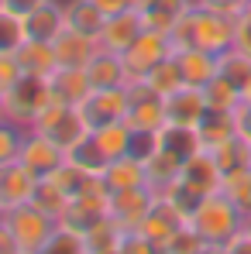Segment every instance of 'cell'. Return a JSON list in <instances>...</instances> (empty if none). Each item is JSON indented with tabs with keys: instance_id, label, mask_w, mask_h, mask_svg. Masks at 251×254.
Returning a JSON list of instances; mask_svg holds the SVG:
<instances>
[{
	"instance_id": "3957f363",
	"label": "cell",
	"mask_w": 251,
	"mask_h": 254,
	"mask_svg": "<svg viewBox=\"0 0 251 254\" xmlns=\"http://www.w3.org/2000/svg\"><path fill=\"white\" fill-rule=\"evenodd\" d=\"M3 227L10 230V241H14L17 254H38L48 244V237L55 234L59 220L35 203H24V206H14V210L3 213Z\"/></svg>"
},
{
	"instance_id": "681fc988",
	"label": "cell",
	"mask_w": 251,
	"mask_h": 254,
	"mask_svg": "<svg viewBox=\"0 0 251 254\" xmlns=\"http://www.w3.org/2000/svg\"><path fill=\"white\" fill-rule=\"evenodd\" d=\"M0 121H3V96H0Z\"/></svg>"
},
{
	"instance_id": "9a60e30c",
	"label": "cell",
	"mask_w": 251,
	"mask_h": 254,
	"mask_svg": "<svg viewBox=\"0 0 251 254\" xmlns=\"http://www.w3.org/2000/svg\"><path fill=\"white\" fill-rule=\"evenodd\" d=\"M166 114H168V124L172 127H193L203 121L207 114V100H203V89L196 86H182L175 89L172 96H166Z\"/></svg>"
},
{
	"instance_id": "836d02e7",
	"label": "cell",
	"mask_w": 251,
	"mask_h": 254,
	"mask_svg": "<svg viewBox=\"0 0 251 254\" xmlns=\"http://www.w3.org/2000/svg\"><path fill=\"white\" fill-rule=\"evenodd\" d=\"M38 254H86L83 234H76V230H69V227H55V234L48 237V244H45Z\"/></svg>"
},
{
	"instance_id": "60d3db41",
	"label": "cell",
	"mask_w": 251,
	"mask_h": 254,
	"mask_svg": "<svg viewBox=\"0 0 251 254\" xmlns=\"http://www.w3.org/2000/svg\"><path fill=\"white\" fill-rule=\"evenodd\" d=\"M42 3H48V0H3V10L14 14V17H28V14L38 10Z\"/></svg>"
},
{
	"instance_id": "7bdbcfd3",
	"label": "cell",
	"mask_w": 251,
	"mask_h": 254,
	"mask_svg": "<svg viewBox=\"0 0 251 254\" xmlns=\"http://www.w3.org/2000/svg\"><path fill=\"white\" fill-rule=\"evenodd\" d=\"M224 248H227V254H251V230L245 227V230H241V234H234Z\"/></svg>"
},
{
	"instance_id": "5b68a950",
	"label": "cell",
	"mask_w": 251,
	"mask_h": 254,
	"mask_svg": "<svg viewBox=\"0 0 251 254\" xmlns=\"http://www.w3.org/2000/svg\"><path fill=\"white\" fill-rule=\"evenodd\" d=\"M48 103H52L48 79L24 76V79L14 86L10 93H3V117H7V121H14L17 127H31V124H35V117L42 114Z\"/></svg>"
},
{
	"instance_id": "1f68e13d",
	"label": "cell",
	"mask_w": 251,
	"mask_h": 254,
	"mask_svg": "<svg viewBox=\"0 0 251 254\" xmlns=\"http://www.w3.org/2000/svg\"><path fill=\"white\" fill-rule=\"evenodd\" d=\"M217 76L231 79L234 86H245L251 79V59L245 55V52H238V48L224 52V55H220V69H217Z\"/></svg>"
},
{
	"instance_id": "816d5d0a",
	"label": "cell",
	"mask_w": 251,
	"mask_h": 254,
	"mask_svg": "<svg viewBox=\"0 0 251 254\" xmlns=\"http://www.w3.org/2000/svg\"><path fill=\"white\" fill-rule=\"evenodd\" d=\"M248 165H251V155H248Z\"/></svg>"
},
{
	"instance_id": "52a82bcc",
	"label": "cell",
	"mask_w": 251,
	"mask_h": 254,
	"mask_svg": "<svg viewBox=\"0 0 251 254\" xmlns=\"http://www.w3.org/2000/svg\"><path fill=\"white\" fill-rule=\"evenodd\" d=\"M166 55H172L168 38L162 31H148V28H145V31L131 42V48L121 52V62H124V72H127V86L145 83V76H148Z\"/></svg>"
},
{
	"instance_id": "ab89813d",
	"label": "cell",
	"mask_w": 251,
	"mask_h": 254,
	"mask_svg": "<svg viewBox=\"0 0 251 254\" xmlns=\"http://www.w3.org/2000/svg\"><path fill=\"white\" fill-rule=\"evenodd\" d=\"M248 0H193V7H210V10H224V14H241V7H245Z\"/></svg>"
},
{
	"instance_id": "74e56055",
	"label": "cell",
	"mask_w": 251,
	"mask_h": 254,
	"mask_svg": "<svg viewBox=\"0 0 251 254\" xmlns=\"http://www.w3.org/2000/svg\"><path fill=\"white\" fill-rule=\"evenodd\" d=\"M121 254H162L159 244H152L145 234H138V230H127L124 244H121Z\"/></svg>"
},
{
	"instance_id": "7a4b0ae2",
	"label": "cell",
	"mask_w": 251,
	"mask_h": 254,
	"mask_svg": "<svg viewBox=\"0 0 251 254\" xmlns=\"http://www.w3.org/2000/svg\"><path fill=\"white\" fill-rule=\"evenodd\" d=\"M245 213L238 210L224 192H210L196 203V210L189 213V227L207 241V244H227L234 234L245 230Z\"/></svg>"
},
{
	"instance_id": "2e32d148",
	"label": "cell",
	"mask_w": 251,
	"mask_h": 254,
	"mask_svg": "<svg viewBox=\"0 0 251 254\" xmlns=\"http://www.w3.org/2000/svg\"><path fill=\"white\" fill-rule=\"evenodd\" d=\"M182 155H175L172 148H155L148 158H145V175H148V189L155 192V196H162L168 186L179 179V172H182Z\"/></svg>"
},
{
	"instance_id": "83f0119b",
	"label": "cell",
	"mask_w": 251,
	"mask_h": 254,
	"mask_svg": "<svg viewBox=\"0 0 251 254\" xmlns=\"http://www.w3.org/2000/svg\"><path fill=\"white\" fill-rule=\"evenodd\" d=\"M66 162H69L73 169H80L83 175H103V169H107V155L100 151V144H96L93 134H86L83 141H76V144L66 151Z\"/></svg>"
},
{
	"instance_id": "9c48e42d",
	"label": "cell",
	"mask_w": 251,
	"mask_h": 254,
	"mask_svg": "<svg viewBox=\"0 0 251 254\" xmlns=\"http://www.w3.org/2000/svg\"><path fill=\"white\" fill-rule=\"evenodd\" d=\"M127 107H131V89L127 86H107V89H89V96L80 103V114H83L86 127L93 130V127L124 121Z\"/></svg>"
},
{
	"instance_id": "ba28073f",
	"label": "cell",
	"mask_w": 251,
	"mask_h": 254,
	"mask_svg": "<svg viewBox=\"0 0 251 254\" xmlns=\"http://www.w3.org/2000/svg\"><path fill=\"white\" fill-rule=\"evenodd\" d=\"M131 89V107H127V127L134 134H159L168 124L166 114V96H159L155 89H148L145 83L127 86Z\"/></svg>"
},
{
	"instance_id": "484cf974",
	"label": "cell",
	"mask_w": 251,
	"mask_h": 254,
	"mask_svg": "<svg viewBox=\"0 0 251 254\" xmlns=\"http://www.w3.org/2000/svg\"><path fill=\"white\" fill-rule=\"evenodd\" d=\"M124 237H127L124 227L114 223L110 216H103L100 223H93L83 234V248H86V254H121Z\"/></svg>"
},
{
	"instance_id": "f907efd6",
	"label": "cell",
	"mask_w": 251,
	"mask_h": 254,
	"mask_svg": "<svg viewBox=\"0 0 251 254\" xmlns=\"http://www.w3.org/2000/svg\"><path fill=\"white\" fill-rule=\"evenodd\" d=\"M0 10H3V0H0Z\"/></svg>"
},
{
	"instance_id": "30bf717a",
	"label": "cell",
	"mask_w": 251,
	"mask_h": 254,
	"mask_svg": "<svg viewBox=\"0 0 251 254\" xmlns=\"http://www.w3.org/2000/svg\"><path fill=\"white\" fill-rule=\"evenodd\" d=\"M189 223V216L179 210L168 196H155V203H152V210L145 213V220L138 223V234H145L152 244H159V248H166L168 241L182 230Z\"/></svg>"
},
{
	"instance_id": "c3c4849f",
	"label": "cell",
	"mask_w": 251,
	"mask_h": 254,
	"mask_svg": "<svg viewBox=\"0 0 251 254\" xmlns=\"http://www.w3.org/2000/svg\"><path fill=\"white\" fill-rule=\"evenodd\" d=\"M127 3H131V7H134V10H145V7H148V3H152V0H127Z\"/></svg>"
},
{
	"instance_id": "4dcf8cb0",
	"label": "cell",
	"mask_w": 251,
	"mask_h": 254,
	"mask_svg": "<svg viewBox=\"0 0 251 254\" xmlns=\"http://www.w3.org/2000/svg\"><path fill=\"white\" fill-rule=\"evenodd\" d=\"M203 100H207V110H238L241 107V86H234L224 76H213L203 86Z\"/></svg>"
},
{
	"instance_id": "e0dca14e",
	"label": "cell",
	"mask_w": 251,
	"mask_h": 254,
	"mask_svg": "<svg viewBox=\"0 0 251 254\" xmlns=\"http://www.w3.org/2000/svg\"><path fill=\"white\" fill-rule=\"evenodd\" d=\"M175 59H179V69H182L186 86H196V89H203L217 76V69H220V55H213L207 48H196V45L175 52Z\"/></svg>"
},
{
	"instance_id": "8fae6325",
	"label": "cell",
	"mask_w": 251,
	"mask_h": 254,
	"mask_svg": "<svg viewBox=\"0 0 251 254\" xmlns=\"http://www.w3.org/2000/svg\"><path fill=\"white\" fill-rule=\"evenodd\" d=\"M155 192L148 186H134V189H110L107 192V216L114 223H121L124 230H138V223L145 220V213L152 210Z\"/></svg>"
},
{
	"instance_id": "4316f807",
	"label": "cell",
	"mask_w": 251,
	"mask_h": 254,
	"mask_svg": "<svg viewBox=\"0 0 251 254\" xmlns=\"http://www.w3.org/2000/svg\"><path fill=\"white\" fill-rule=\"evenodd\" d=\"M89 134L96 137L100 151L107 155V162H114V158H124V155H131V144H134V130L127 127V121H114V124L93 127Z\"/></svg>"
},
{
	"instance_id": "ffe728a7",
	"label": "cell",
	"mask_w": 251,
	"mask_h": 254,
	"mask_svg": "<svg viewBox=\"0 0 251 254\" xmlns=\"http://www.w3.org/2000/svg\"><path fill=\"white\" fill-rule=\"evenodd\" d=\"M48 89H52V100L69 103V107H80L86 96H89L93 86L86 79V69H66V65H59L48 76Z\"/></svg>"
},
{
	"instance_id": "e575fe53",
	"label": "cell",
	"mask_w": 251,
	"mask_h": 254,
	"mask_svg": "<svg viewBox=\"0 0 251 254\" xmlns=\"http://www.w3.org/2000/svg\"><path fill=\"white\" fill-rule=\"evenodd\" d=\"M24 130H28V127H17L14 121H7V117L0 121V165L17 158L21 141H24Z\"/></svg>"
},
{
	"instance_id": "7c38bea8",
	"label": "cell",
	"mask_w": 251,
	"mask_h": 254,
	"mask_svg": "<svg viewBox=\"0 0 251 254\" xmlns=\"http://www.w3.org/2000/svg\"><path fill=\"white\" fill-rule=\"evenodd\" d=\"M38 175L28 169V165H21L17 158L14 162H3L0 165V210H14V206H24V203H31L35 199V192H38Z\"/></svg>"
},
{
	"instance_id": "7dc6e473",
	"label": "cell",
	"mask_w": 251,
	"mask_h": 254,
	"mask_svg": "<svg viewBox=\"0 0 251 254\" xmlns=\"http://www.w3.org/2000/svg\"><path fill=\"white\" fill-rule=\"evenodd\" d=\"M241 103H251V79L241 86Z\"/></svg>"
},
{
	"instance_id": "d4e9b609",
	"label": "cell",
	"mask_w": 251,
	"mask_h": 254,
	"mask_svg": "<svg viewBox=\"0 0 251 254\" xmlns=\"http://www.w3.org/2000/svg\"><path fill=\"white\" fill-rule=\"evenodd\" d=\"M196 137H200V148H217V144L238 137L234 110H207L203 121L196 124Z\"/></svg>"
},
{
	"instance_id": "6da1fadb",
	"label": "cell",
	"mask_w": 251,
	"mask_h": 254,
	"mask_svg": "<svg viewBox=\"0 0 251 254\" xmlns=\"http://www.w3.org/2000/svg\"><path fill=\"white\" fill-rule=\"evenodd\" d=\"M172 52H182V48H207L213 55H224L234 48L238 38V17L234 14H224V10H210V7H189L166 35Z\"/></svg>"
},
{
	"instance_id": "d6a6232c",
	"label": "cell",
	"mask_w": 251,
	"mask_h": 254,
	"mask_svg": "<svg viewBox=\"0 0 251 254\" xmlns=\"http://www.w3.org/2000/svg\"><path fill=\"white\" fill-rule=\"evenodd\" d=\"M24 45V21L0 10V55H14Z\"/></svg>"
},
{
	"instance_id": "f1b7e54d",
	"label": "cell",
	"mask_w": 251,
	"mask_h": 254,
	"mask_svg": "<svg viewBox=\"0 0 251 254\" xmlns=\"http://www.w3.org/2000/svg\"><path fill=\"white\" fill-rule=\"evenodd\" d=\"M220 192L245 213V216H251V165H238V169L224 172Z\"/></svg>"
},
{
	"instance_id": "f546056e",
	"label": "cell",
	"mask_w": 251,
	"mask_h": 254,
	"mask_svg": "<svg viewBox=\"0 0 251 254\" xmlns=\"http://www.w3.org/2000/svg\"><path fill=\"white\" fill-rule=\"evenodd\" d=\"M145 86H148V89H155L159 96H172L175 89H182V86H186L175 52H172V55H166V59H162V62H159V65L145 76Z\"/></svg>"
},
{
	"instance_id": "d6986e66",
	"label": "cell",
	"mask_w": 251,
	"mask_h": 254,
	"mask_svg": "<svg viewBox=\"0 0 251 254\" xmlns=\"http://www.w3.org/2000/svg\"><path fill=\"white\" fill-rule=\"evenodd\" d=\"M59 7H62V17H66V28H69V31L86 35V38H100L107 14H103L93 0H62Z\"/></svg>"
},
{
	"instance_id": "7402d4cb",
	"label": "cell",
	"mask_w": 251,
	"mask_h": 254,
	"mask_svg": "<svg viewBox=\"0 0 251 254\" xmlns=\"http://www.w3.org/2000/svg\"><path fill=\"white\" fill-rule=\"evenodd\" d=\"M14 55H17V62H21V72H24V76L48 79V76L59 69L52 42H35V38H24V45H21Z\"/></svg>"
},
{
	"instance_id": "d590c367",
	"label": "cell",
	"mask_w": 251,
	"mask_h": 254,
	"mask_svg": "<svg viewBox=\"0 0 251 254\" xmlns=\"http://www.w3.org/2000/svg\"><path fill=\"white\" fill-rule=\"evenodd\" d=\"M203 244H207V241H203V237H200V234L186 223V227H182V230L168 241L166 248H162V254H200V248H203Z\"/></svg>"
},
{
	"instance_id": "5bb4252c",
	"label": "cell",
	"mask_w": 251,
	"mask_h": 254,
	"mask_svg": "<svg viewBox=\"0 0 251 254\" xmlns=\"http://www.w3.org/2000/svg\"><path fill=\"white\" fill-rule=\"evenodd\" d=\"M145 31V24H141V14L134 10V7H127V10H121V14H110L107 21H103V31H100V48L103 52H127L131 48V42L138 38Z\"/></svg>"
},
{
	"instance_id": "277c9868",
	"label": "cell",
	"mask_w": 251,
	"mask_h": 254,
	"mask_svg": "<svg viewBox=\"0 0 251 254\" xmlns=\"http://www.w3.org/2000/svg\"><path fill=\"white\" fill-rule=\"evenodd\" d=\"M31 130H38V134H45V137H52L62 151H69L76 141H83L86 134H89L83 114H80V107H69V103H59V100H52L42 114L35 117Z\"/></svg>"
},
{
	"instance_id": "bcb514c9",
	"label": "cell",
	"mask_w": 251,
	"mask_h": 254,
	"mask_svg": "<svg viewBox=\"0 0 251 254\" xmlns=\"http://www.w3.org/2000/svg\"><path fill=\"white\" fill-rule=\"evenodd\" d=\"M200 254H227V248H224V244H203Z\"/></svg>"
},
{
	"instance_id": "ee69618b",
	"label": "cell",
	"mask_w": 251,
	"mask_h": 254,
	"mask_svg": "<svg viewBox=\"0 0 251 254\" xmlns=\"http://www.w3.org/2000/svg\"><path fill=\"white\" fill-rule=\"evenodd\" d=\"M93 3H96L107 17H110V14H121V10H127V7H131L127 0H93Z\"/></svg>"
},
{
	"instance_id": "8d00e7d4",
	"label": "cell",
	"mask_w": 251,
	"mask_h": 254,
	"mask_svg": "<svg viewBox=\"0 0 251 254\" xmlns=\"http://www.w3.org/2000/svg\"><path fill=\"white\" fill-rule=\"evenodd\" d=\"M21 79H24V72H21L17 55H0V96H3V93H10Z\"/></svg>"
},
{
	"instance_id": "603a6c76",
	"label": "cell",
	"mask_w": 251,
	"mask_h": 254,
	"mask_svg": "<svg viewBox=\"0 0 251 254\" xmlns=\"http://www.w3.org/2000/svg\"><path fill=\"white\" fill-rule=\"evenodd\" d=\"M86 79L93 89H107V86H127V72L124 62L117 52H96L89 62H86Z\"/></svg>"
},
{
	"instance_id": "cb8c5ba5",
	"label": "cell",
	"mask_w": 251,
	"mask_h": 254,
	"mask_svg": "<svg viewBox=\"0 0 251 254\" xmlns=\"http://www.w3.org/2000/svg\"><path fill=\"white\" fill-rule=\"evenodd\" d=\"M100 179H103L107 192H110V189H134V186H148L145 162H141L138 155H124V158L107 162V169H103Z\"/></svg>"
},
{
	"instance_id": "8992f818",
	"label": "cell",
	"mask_w": 251,
	"mask_h": 254,
	"mask_svg": "<svg viewBox=\"0 0 251 254\" xmlns=\"http://www.w3.org/2000/svg\"><path fill=\"white\" fill-rule=\"evenodd\" d=\"M107 216V186H103V179L100 175H93L89 182H86L83 192H76L69 203H66V210L59 216V227H69V230H76V234H86L93 223H100Z\"/></svg>"
},
{
	"instance_id": "4fadbf2b",
	"label": "cell",
	"mask_w": 251,
	"mask_h": 254,
	"mask_svg": "<svg viewBox=\"0 0 251 254\" xmlns=\"http://www.w3.org/2000/svg\"><path fill=\"white\" fill-rule=\"evenodd\" d=\"M17 162L28 165L38 179H45V175H52V172L66 162V151H62L52 137H45V134H38V130L28 127V130H24V141H21V151H17Z\"/></svg>"
},
{
	"instance_id": "ac0fdd59",
	"label": "cell",
	"mask_w": 251,
	"mask_h": 254,
	"mask_svg": "<svg viewBox=\"0 0 251 254\" xmlns=\"http://www.w3.org/2000/svg\"><path fill=\"white\" fill-rule=\"evenodd\" d=\"M52 48H55V62L59 65H66V69H86V62L100 52V42L96 38H86V35H76V31L66 28L52 42Z\"/></svg>"
},
{
	"instance_id": "f5cc1de1",
	"label": "cell",
	"mask_w": 251,
	"mask_h": 254,
	"mask_svg": "<svg viewBox=\"0 0 251 254\" xmlns=\"http://www.w3.org/2000/svg\"><path fill=\"white\" fill-rule=\"evenodd\" d=\"M0 216H3V210H0Z\"/></svg>"
},
{
	"instance_id": "44dd1931",
	"label": "cell",
	"mask_w": 251,
	"mask_h": 254,
	"mask_svg": "<svg viewBox=\"0 0 251 254\" xmlns=\"http://www.w3.org/2000/svg\"><path fill=\"white\" fill-rule=\"evenodd\" d=\"M24 21V38H35V42H55L62 31H66V17H62V7L55 0L42 3L38 10H31Z\"/></svg>"
},
{
	"instance_id": "b9f144b4",
	"label": "cell",
	"mask_w": 251,
	"mask_h": 254,
	"mask_svg": "<svg viewBox=\"0 0 251 254\" xmlns=\"http://www.w3.org/2000/svg\"><path fill=\"white\" fill-rule=\"evenodd\" d=\"M234 48L245 52L251 59V21L248 17H238V38H234Z\"/></svg>"
},
{
	"instance_id": "f35d334b",
	"label": "cell",
	"mask_w": 251,
	"mask_h": 254,
	"mask_svg": "<svg viewBox=\"0 0 251 254\" xmlns=\"http://www.w3.org/2000/svg\"><path fill=\"white\" fill-rule=\"evenodd\" d=\"M234 124H238V137L251 148V103H241L234 110Z\"/></svg>"
},
{
	"instance_id": "f6af8a7d",
	"label": "cell",
	"mask_w": 251,
	"mask_h": 254,
	"mask_svg": "<svg viewBox=\"0 0 251 254\" xmlns=\"http://www.w3.org/2000/svg\"><path fill=\"white\" fill-rule=\"evenodd\" d=\"M0 254H17L14 241H10V230L3 227V216H0Z\"/></svg>"
}]
</instances>
